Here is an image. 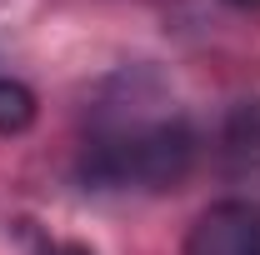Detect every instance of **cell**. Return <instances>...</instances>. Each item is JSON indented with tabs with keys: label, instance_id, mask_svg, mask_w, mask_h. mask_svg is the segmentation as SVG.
<instances>
[{
	"label": "cell",
	"instance_id": "cell-1",
	"mask_svg": "<svg viewBox=\"0 0 260 255\" xmlns=\"http://www.w3.org/2000/svg\"><path fill=\"white\" fill-rule=\"evenodd\" d=\"M125 95L95 105V125L85 140V180L105 190H170L195 160V135L180 110L145 100L135 80H120Z\"/></svg>",
	"mask_w": 260,
	"mask_h": 255
},
{
	"label": "cell",
	"instance_id": "cell-2",
	"mask_svg": "<svg viewBox=\"0 0 260 255\" xmlns=\"http://www.w3.org/2000/svg\"><path fill=\"white\" fill-rule=\"evenodd\" d=\"M185 255H260V205L215 200L185 235Z\"/></svg>",
	"mask_w": 260,
	"mask_h": 255
},
{
	"label": "cell",
	"instance_id": "cell-3",
	"mask_svg": "<svg viewBox=\"0 0 260 255\" xmlns=\"http://www.w3.org/2000/svg\"><path fill=\"white\" fill-rule=\"evenodd\" d=\"M35 120V95L30 85H20V80H5L0 75V135H20V130H30Z\"/></svg>",
	"mask_w": 260,
	"mask_h": 255
},
{
	"label": "cell",
	"instance_id": "cell-4",
	"mask_svg": "<svg viewBox=\"0 0 260 255\" xmlns=\"http://www.w3.org/2000/svg\"><path fill=\"white\" fill-rule=\"evenodd\" d=\"M50 255H90V250H85V245H55Z\"/></svg>",
	"mask_w": 260,
	"mask_h": 255
},
{
	"label": "cell",
	"instance_id": "cell-5",
	"mask_svg": "<svg viewBox=\"0 0 260 255\" xmlns=\"http://www.w3.org/2000/svg\"><path fill=\"white\" fill-rule=\"evenodd\" d=\"M235 5H260V0H235Z\"/></svg>",
	"mask_w": 260,
	"mask_h": 255
}]
</instances>
